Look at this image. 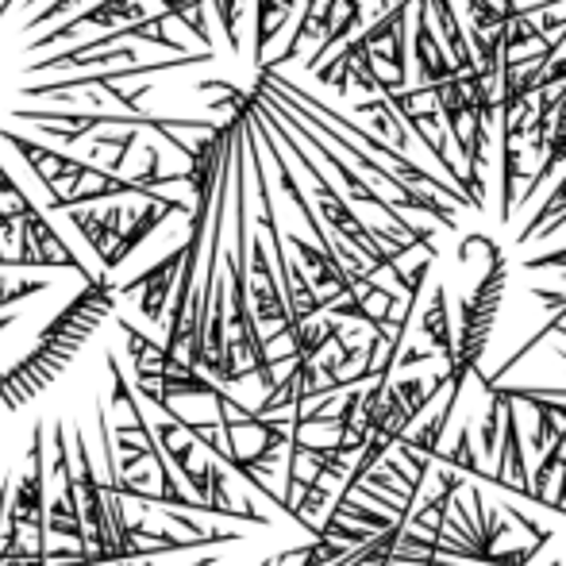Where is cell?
<instances>
[{"label":"cell","mask_w":566,"mask_h":566,"mask_svg":"<svg viewBox=\"0 0 566 566\" xmlns=\"http://www.w3.org/2000/svg\"><path fill=\"white\" fill-rule=\"evenodd\" d=\"M116 297V282L108 274H97L93 282H85V290L39 332L35 347L0 374V409L20 412L35 397H43L70 370V363L82 355L85 343L97 336L105 316H113Z\"/></svg>","instance_id":"cell-1"},{"label":"cell","mask_w":566,"mask_h":566,"mask_svg":"<svg viewBox=\"0 0 566 566\" xmlns=\"http://www.w3.org/2000/svg\"><path fill=\"white\" fill-rule=\"evenodd\" d=\"M0 139L12 143L15 155H20L23 163L31 166V174L39 178V186H43L46 193H51V201L77 193V189H82L85 181H90V186H108V181L116 178V174H108L105 166L85 163V158H70V155H62V150L35 143L31 135L12 132V127H0Z\"/></svg>","instance_id":"cell-2"},{"label":"cell","mask_w":566,"mask_h":566,"mask_svg":"<svg viewBox=\"0 0 566 566\" xmlns=\"http://www.w3.org/2000/svg\"><path fill=\"white\" fill-rule=\"evenodd\" d=\"M15 243L20 251L12 254V270H31V266H62V270H77L85 282H93V270L70 251L66 239L54 231V224L46 220L43 209H31L28 217L15 220Z\"/></svg>","instance_id":"cell-3"},{"label":"cell","mask_w":566,"mask_h":566,"mask_svg":"<svg viewBox=\"0 0 566 566\" xmlns=\"http://www.w3.org/2000/svg\"><path fill=\"white\" fill-rule=\"evenodd\" d=\"M8 524L35 536V547L46 552V467H43V424L31 428V448H28V470H23L20 485L8 497Z\"/></svg>","instance_id":"cell-4"},{"label":"cell","mask_w":566,"mask_h":566,"mask_svg":"<svg viewBox=\"0 0 566 566\" xmlns=\"http://www.w3.org/2000/svg\"><path fill=\"white\" fill-rule=\"evenodd\" d=\"M181 259H186V251H170L166 259H158L155 266H147L139 277H132V282L116 285L119 297H127V293H139V313L147 324H166V305H170L174 297V285H178V270H181Z\"/></svg>","instance_id":"cell-5"},{"label":"cell","mask_w":566,"mask_h":566,"mask_svg":"<svg viewBox=\"0 0 566 566\" xmlns=\"http://www.w3.org/2000/svg\"><path fill=\"white\" fill-rule=\"evenodd\" d=\"M170 212H186L189 217V201H178V197H166V201H147V209H139V212H132V224L124 228V235L116 239V247H113V254H108L105 262H101V274H108L113 277V270L124 266L127 259H132L135 251H139L143 243H147V235L150 231H158V224H163Z\"/></svg>","instance_id":"cell-6"},{"label":"cell","mask_w":566,"mask_h":566,"mask_svg":"<svg viewBox=\"0 0 566 566\" xmlns=\"http://www.w3.org/2000/svg\"><path fill=\"white\" fill-rule=\"evenodd\" d=\"M127 20H147V8L139 4V0H97V4H90L85 12H77L74 20H66L62 28L46 31L43 39H35V51H43V46L51 43H62L66 35H74L77 28H90V23H97V28H127Z\"/></svg>","instance_id":"cell-7"},{"label":"cell","mask_w":566,"mask_h":566,"mask_svg":"<svg viewBox=\"0 0 566 566\" xmlns=\"http://www.w3.org/2000/svg\"><path fill=\"white\" fill-rule=\"evenodd\" d=\"M70 220H74V228L85 235V243H90V251L97 254L101 262L113 254L116 239L124 235V217L127 209L124 205H108V209H74L66 212Z\"/></svg>","instance_id":"cell-8"},{"label":"cell","mask_w":566,"mask_h":566,"mask_svg":"<svg viewBox=\"0 0 566 566\" xmlns=\"http://www.w3.org/2000/svg\"><path fill=\"white\" fill-rule=\"evenodd\" d=\"M420 332L436 343V355L451 358L454 355V336H451V313H448V282L436 285L432 308L420 316Z\"/></svg>","instance_id":"cell-9"},{"label":"cell","mask_w":566,"mask_h":566,"mask_svg":"<svg viewBox=\"0 0 566 566\" xmlns=\"http://www.w3.org/2000/svg\"><path fill=\"white\" fill-rule=\"evenodd\" d=\"M0 209H4L12 220L28 217V212L35 209V205H31V197L20 189V181H15L12 174H8V166H4V163H0Z\"/></svg>","instance_id":"cell-10"},{"label":"cell","mask_w":566,"mask_h":566,"mask_svg":"<svg viewBox=\"0 0 566 566\" xmlns=\"http://www.w3.org/2000/svg\"><path fill=\"white\" fill-rule=\"evenodd\" d=\"M448 467L451 470H467V474H482V462L474 459V440H470V432H462L459 443L448 451Z\"/></svg>","instance_id":"cell-11"},{"label":"cell","mask_w":566,"mask_h":566,"mask_svg":"<svg viewBox=\"0 0 566 566\" xmlns=\"http://www.w3.org/2000/svg\"><path fill=\"white\" fill-rule=\"evenodd\" d=\"M497 417H501V401H493V409H490V417H485V424H482V451H497Z\"/></svg>","instance_id":"cell-12"}]
</instances>
